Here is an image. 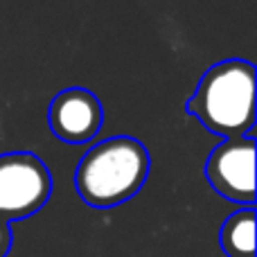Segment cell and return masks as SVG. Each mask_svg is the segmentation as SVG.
I'll use <instances>...</instances> for the list:
<instances>
[{
    "label": "cell",
    "instance_id": "cell-1",
    "mask_svg": "<svg viewBox=\"0 0 257 257\" xmlns=\"http://www.w3.org/2000/svg\"><path fill=\"white\" fill-rule=\"evenodd\" d=\"M149 154L136 138H106L79 160L75 187L93 208H113L140 192L149 176Z\"/></svg>",
    "mask_w": 257,
    "mask_h": 257
},
{
    "label": "cell",
    "instance_id": "cell-5",
    "mask_svg": "<svg viewBox=\"0 0 257 257\" xmlns=\"http://www.w3.org/2000/svg\"><path fill=\"white\" fill-rule=\"evenodd\" d=\"M50 128L59 140L81 145L93 140L102 128L104 111L99 99L86 88H66L52 99L48 111Z\"/></svg>",
    "mask_w": 257,
    "mask_h": 257
},
{
    "label": "cell",
    "instance_id": "cell-2",
    "mask_svg": "<svg viewBox=\"0 0 257 257\" xmlns=\"http://www.w3.org/2000/svg\"><path fill=\"white\" fill-rule=\"evenodd\" d=\"M187 111L228 140L248 136L255 124V66L241 59L214 63L201 77Z\"/></svg>",
    "mask_w": 257,
    "mask_h": 257
},
{
    "label": "cell",
    "instance_id": "cell-6",
    "mask_svg": "<svg viewBox=\"0 0 257 257\" xmlns=\"http://www.w3.org/2000/svg\"><path fill=\"white\" fill-rule=\"evenodd\" d=\"M219 244L228 257H255V210L232 212L221 226Z\"/></svg>",
    "mask_w": 257,
    "mask_h": 257
},
{
    "label": "cell",
    "instance_id": "cell-3",
    "mask_svg": "<svg viewBox=\"0 0 257 257\" xmlns=\"http://www.w3.org/2000/svg\"><path fill=\"white\" fill-rule=\"evenodd\" d=\"M52 190V178L34 154L0 156V214L25 219L43 208Z\"/></svg>",
    "mask_w": 257,
    "mask_h": 257
},
{
    "label": "cell",
    "instance_id": "cell-4",
    "mask_svg": "<svg viewBox=\"0 0 257 257\" xmlns=\"http://www.w3.org/2000/svg\"><path fill=\"white\" fill-rule=\"evenodd\" d=\"M205 176L210 185L232 203H255V138L226 140L210 154L205 163Z\"/></svg>",
    "mask_w": 257,
    "mask_h": 257
},
{
    "label": "cell",
    "instance_id": "cell-7",
    "mask_svg": "<svg viewBox=\"0 0 257 257\" xmlns=\"http://www.w3.org/2000/svg\"><path fill=\"white\" fill-rule=\"evenodd\" d=\"M7 248H9V232L0 223V255H7Z\"/></svg>",
    "mask_w": 257,
    "mask_h": 257
}]
</instances>
